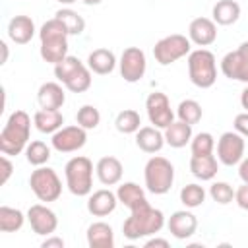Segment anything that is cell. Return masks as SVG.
<instances>
[{
	"instance_id": "obj_39",
	"label": "cell",
	"mask_w": 248,
	"mask_h": 248,
	"mask_svg": "<svg viewBox=\"0 0 248 248\" xmlns=\"http://www.w3.org/2000/svg\"><path fill=\"white\" fill-rule=\"evenodd\" d=\"M209 196H211L213 202H217L221 205H227L234 200V188L229 182H213L209 186Z\"/></svg>"
},
{
	"instance_id": "obj_44",
	"label": "cell",
	"mask_w": 248,
	"mask_h": 248,
	"mask_svg": "<svg viewBox=\"0 0 248 248\" xmlns=\"http://www.w3.org/2000/svg\"><path fill=\"white\" fill-rule=\"evenodd\" d=\"M238 176L242 182H248V157H242V161L238 163Z\"/></svg>"
},
{
	"instance_id": "obj_31",
	"label": "cell",
	"mask_w": 248,
	"mask_h": 248,
	"mask_svg": "<svg viewBox=\"0 0 248 248\" xmlns=\"http://www.w3.org/2000/svg\"><path fill=\"white\" fill-rule=\"evenodd\" d=\"M141 116L138 110L134 108H124L116 114V120H114V126L120 134H136L141 126Z\"/></svg>"
},
{
	"instance_id": "obj_26",
	"label": "cell",
	"mask_w": 248,
	"mask_h": 248,
	"mask_svg": "<svg viewBox=\"0 0 248 248\" xmlns=\"http://www.w3.org/2000/svg\"><path fill=\"white\" fill-rule=\"evenodd\" d=\"M33 124L43 134H54L56 130L62 128L64 116H62V112L58 108H41V110L35 112Z\"/></svg>"
},
{
	"instance_id": "obj_7",
	"label": "cell",
	"mask_w": 248,
	"mask_h": 248,
	"mask_svg": "<svg viewBox=\"0 0 248 248\" xmlns=\"http://www.w3.org/2000/svg\"><path fill=\"white\" fill-rule=\"evenodd\" d=\"M29 186H31V192L35 194V198L39 202H56L62 194V180L60 176L56 174L54 169L50 167H37L31 176H29Z\"/></svg>"
},
{
	"instance_id": "obj_43",
	"label": "cell",
	"mask_w": 248,
	"mask_h": 248,
	"mask_svg": "<svg viewBox=\"0 0 248 248\" xmlns=\"http://www.w3.org/2000/svg\"><path fill=\"white\" fill-rule=\"evenodd\" d=\"M41 246H43V248H64V238L48 234V236L43 240V244H41Z\"/></svg>"
},
{
	"instance_id": "obj_10",
	"label": "cell",
	"mask_w": 248,
	"mask_h": 248,
	"mask_svg": "<svg viewBox=\"0 0 248 248\" xmlns=\"http://www.w3.org/2000/svg\"><path fill=\"white\" fill-rule=\"evenodd\" d=\"M118 66H120V76L124 78V81H128V83L140 81L145 76V70H147L145 52L140 46H128L120 54Z\"/></svg>"
},
{
	"instance_id": "obj_17",
	"label": "cell",
	"mask_w": 248,
	"mask_h": 248,
	"mask_svg": "<svg viewBox=\"0 0 248 248\" xmlns=\"http://www.w3.org/2000/svg\"><path fill=\"white\" fill-rule=\"evenodd\" d=\"M116 203H118L116 192H110V190L103 188V190H97V192L89 194L87 211L93 217H107L116 209Z\"/></svg>"
},
{
	"instance_id": "obj_41",
	"label": "cell",
	"mask_w": 248,
	"mask_h": 248,
	"mask_svg": "<svg viewBox=\"0 0 248 248\" xmlns=\"http://www.w3.org/2000/svg\"><path fill=\"white\" fill-rule=\"evenodd\" d=\"M234 202L240 209L248 211V182H242V186H238L234 190Z\"/></svg>"
},
{
	"instance_id": "obj_22",
	"label": "cell",
	"mask_w": 248,
	"mask_h": 248,
	"mask_svg": "<svg viewBox=\"0 0 248 248\" xmlns=\"http://www.w3.org/2000/svg\"><path fill=\"white\" fill-rule=\"evenodd\" d=\"M136 145L143 153H157L165 145V136L159 128L155 126H141L136 132Z\"/></svg>"
},
{
	"instance_id": "obj_12",
	"label": "cell",
	"mask_w": 248,
	"mask_h": 248,
	"mask_svg": "<svg viewBox=\"0 0 248 248\" xmlns=\"http://www.w3.org/2000/svg\"><path fill=\"white\" fill-rule=\"evenodd\" d=\"M85 141H87V130L81 128L79 124H76V126H62L50 138V145L58 153H74V151L81 149L85 145Z\"/></svg>"
},
{
	"instance_id": "obj_33",
	"label": "cell",
	"mask_w": 248,
	"mask_h": 248,
	"mask_svg": "<svg viewBox=\"0 0 248 248\" xmlns=\"http://www.w3.org/2000/svg\"><path fill=\"white\" fill-rule=\"evenodd\" d=\"M85 64L79 60V58H76V56H66L62 62H58V64H54V76H56V79L64 85L66 81H70L81 68H83Z\"/></svg>"
},
{
	"instance_id": "obj_35",
	"label": "cell",
	"mask_w": 248,
	"mask_h": 248,
	"mask_svg": "<svg viewBox=\"0 0 248 248\" xmlns=\"http://www.w3.org/2000/svg\"><path fill=\"white\" fill-rule=\"evenodd\" d=\"M180 202H182L188 209L200 207V205L205 202V190H203V186H200V184H196V182L182 186V190H180Z\"/></svg>"
},
{
	"instance_id": "obj_1",
	"label": "cell",
	"mask_w": 248,
	"mask_h": 248,
	"mask_svg": "<svg viewBox=\"0 0 248 248\" xmlns=\"http://www.w3.org/2000/svg\"><path fill=\"white\" fill-rule=\"evenodd\" d=\"M165 227V215L161 209L149 205L147 200H141L130 209V217L122 223V232L128 240H140L143 236H153Z\"/></svg>"
},
{
	"instance_id": "obj_42",
	"label": "cell",
	"mask_w": 248,
	"mask_h": 248,
	"mask_svg": "<svg viewBox=\"0 0 248 248\" xmlns=\"http://www.w3.org/2000/svg\"><path fill=\"white\" fill-rule=\"evenodd\" d=\"M0 167H2L0 182H2V184H6V182H8V178H10V176H12V172H14V165H12V161L8 159V155H4V153H2V157H0Z\"/></svg>"
},
{
	"instance_id": "obj_32",
	"label": "cell",
	"mask_w": 248,
	"mask_h": 248,
	"mask_svg": "<svg viewBox=\"0 0 248 248\" xmlns=\"http://www.w3.org/2000/svg\"><path fill=\"white\" fill-rule=\"evenodd\" d=\"M25 159L33 167H43L50 159V147L41 140H33L25 147Z\"/></svg>"
},
{
	"instance_id": "obj_23",
	"label": "cell",
	"mask_w": 248,
	"mask_h": 248,
	"mask_svg": "<svg viewBox=\"0 0 248 248\" xmlns=\"http://www.w3.org/2000/svg\"><path fill=\"white\" fill-rule=\"evenodd\" d=\"M217 170H219V159L213 153L190 157V172L198 180H213Z\"/></svg>"
},
{
	"instance_id": "obj_8",
	"label": "cell",
	"mask_w": 248,
	"mask_h": 248,
	"mask_svg": "<svg viewBox=\"0 0 248 248\" xmlns=\"http://www.w3.org/2000/svg\"><path fill=\"white\" fill-rule=\"evenodd\" d=\"M192 50V41L186 35L172 33L163 39H159L153 46V56L161 66H169L184 56H188Z\"/></svg>"
},
{
	"instance_id": "obj_49",
	"label": "cell",
	"mask_w": 248,
	"mask_h": 248,
	"mask_svg": "<svg viewBox=\"0 0 248 248\" xmlns=\"http://www.w3.org/2000/svg\"><path fill=\"white\" fill-rule=\"evenodd\" d=\"M56 2H60V4H64V6H70V4H74V2H78V0H56Z\"/></svg>"
},
{
	"instance_id": "obj_3",
	"label": "cell",
	"mask_w": 248,
	"mask_h": 248,
	"mask_svg": "<svg viewBox=\"0 0 248 248\" xmlns=\"http://www.w3.org/2000/svg\"><path fill=\"white\" fill-rule=\"evenodd\" d=\"M41 39V58L48 64H58L68 56V31L64 23L56 17L45 21L39 29Z\"/></svg>"
},
{
	"instance_id": "obj_4",
	"label": "cell",
	"mask_w": 248,
	"mask_h": 248,
	"mask_svg": "<svg viewBox=\"0 0 248 248\" xmlns=\"http://www.w3.org/2000/svg\"><path fill=\"white\" fill-rule=\"evenodd\" d=\"M188 78L200 89H209L217 81L215 54L207 48H196L188 54Z\"/></svg>"
},
{
	"instance_id": "obj_48",
	"label": "cell",
	"mask_w": 248,
	"mask_h": 248,
	"mask_svg": "<svg viewBox=\"0 0 248 248\" xmlns=\"http://www.w3.org/2000/svg\"><path fill=\"white\" fill-rule=\"evenodd\" d=\"M85 6H97V4H101L103 0H81Z\"/></svg>"
},
{
	"instance_id": "obj_29",
	"label": "cell",
	"mask_w": 248,
	"mask_h": 248,
	"mask_svg": "<svg viewBox=\"0 0 248 248\" xmlns=\"http://www.w3.org/2000/svg\"><path fill=\"white\" fill-rule=\"evenodd\" d=\"M116 198L122 205H126L128 209H132L134 205H138L141 200H145V192L140 184L136 182H122L116 190Z\"/></svg>"
},
{
	"instance_id": "obj_16",
	"label": "cell",
	"mask_w": 248,
	"mask_h": 248,
	"mask_svg": "<svg viewBox=\"0 0 248 248\" xmlns=\"http://www.w3.org/2000/svg\"><path fill=\"white\" fill-rule=\"evenodd\" d=\"M167 227H169V232L178 238V240H186L190 238L196 229H198V217L192 213V211H186V209H180V211H174L169 221H167Z\"/></svg>"
},
{
	"instance_id": "obj_27",
	"label": "cell",
	"mask_w": 248,
	"mask_h": 248,
	"mask_svg": "<svg viewBox=\"0 0 248 248\" xmlns=\"http://www.w3.org/2000/svg\"><path fill=\"white\" fill-rule=\"evenodd\" d=\"M211 16L217 25H232L240 17V4L236 0H217L211 10Z\"/></svg>"
},
{
	"instance_id": "obj_2",
	"label": "cell",
	"mask_w": 248,
	"mask_h": 248,
	"mask_svg": "<svg viewBox=\"0 0 248 248\" xmlns=\"http://www.w3.org/2000/svg\"><path fill=\"white\" fill-rule=\"evenodd\" d=\"M31 136V118L25 110H14L2 132H0V151L4 155H19L25 151Z\"/></svg>"
},
{
	"instance_id": "obj_9",
	"label": "cell",
	"mask_w": 248,
	"mask_h": 248,
	"mask_svg": "<svg viewBox=\"0 0 248 248\" xmlns=\"http://www.w3.org/2000/svg\"><path fill=\"white\" fill-rule=\"evenodd\" d=\"M221 72L229 79L248 83V41L240 43L236 50H231L223 56Z\"/></svg>"
},
{
	"instance_id": "obj_47",
	"label": "cell",
	"mask_w": 248,
	"mask_h": 248,
	"mask_svg": "<svg viewBox=\"0 0 248 248\" xmlns=\"http://www.w3.org/2000/svg\"><path fill=\"white\" fill-rule=\"evenodd\" d=\"M0 48H2V60H0V64H6V60H8V45L2 41L0 43Z\"/></svg>"
},
{
	"instance_id": "obj_14",
	"label": "cell",
	"mask_w": 248,
	"mask_h": 248,
	"mask_svg": "<svg viewBox=\"0 0 248 248\" xmlns=\"http://www.w3.org/2000/svg\"><path fill=\"white\" fill-rule=\"evenodd\" d=\"M27 221L31 225V231L39 236H48L58 229V217L56 213L46 207L45 203H35L27 209Z\"/></svg>"
},
{
	"instance_id": "obj_21",
	"label": "cell",
	"mask_w": 248,
	"mask_h": 248,
	"mask_svg": "<svg viewBox=\"0 0 248 248\" xmlns=\"http://www.w3.org/2000/svg\"><path fill=\"white\" fill-rule=\"evenodd\" d=\"M87 246L89 248H112L114 231L105 221H95L87 227Z\"/></svg>"
},
{
	"instance_id": "obj_19",
	"label": "cell",
	"mask_w": 248,
	"mask_h": 248,
	"mask_svg": "<svg viewBox=\"0 0 248 248\" xmlns=\"http://www.w3.org/2000/svg\"><path fill=\"white\" fill-rule=\"evenodd\" d=\"M8 37L16 45H27L35 37V21L29 16H14L8 23Z\"/></svg>"
},
{
	"instance_id": "obj_28",
	"label": "cell",
	"mask_w": 248,
	"mask_h": 248,
	"mask_svg": "<svg viewBox=\"0 0 248 248\" xmlns=\"http://www.w3.org/2000/svg\"><path fill=\"white\" fill-rule=\"evenodd\" d=\"M27 215H23L19 209L10 205H0V231L2 232H16L23 227Z\"/></svg>"
},
{
	"instance_id": "obj_20",
	"label": "cell",
	"mask_w": 248,
	"mask_h": 248,
	"mask_svg": "<svg viewBox=\"0 0 248 248\" xmlns=\"http://www.w3.org/2000/svg\"><path fill=\"white\" fill-rule=\"evenodd\" d=\"M37 101L41 108H60L66 103L64 87L58 81H45L37 91Z\"/></svg>"
},
{
	"instance_id": "obj_24",
	"label": "cell",
	"mask_w": 248,
	"mask_h": 248,
	"mask_svg": "<svg viewBox=\"0 0 248 248\" xmlns=\"http://www.w3.org/2000/svg\"><path fill=\"white\" fill-rule=\"evenodd\" d=\"M87 68L97 76H108L116 68V56L108 48H95L87 56Z\"/></svg>"
},
{
	"instance_id": "obj_46",
	"label": "cell",
	"mask_w": 248,
	"mask_h": 248,
	"mask_svg": "<svg viewBox=\"0 0 248 248\" xmlns=\"http://www.w3.org/2000/svg\"><path fill=\"white\" fill-rule=\"evenodd\" d=\"M240 105H242V108H244V110H248V87L240 93Z\"/></svg>"
},
{
	"instance_id": "obj_13",
	"label": "cell",
	"mask_w": 248,
	"mask_h": 248,
	"mask_svg": "<svg viewBox=\"0 0 248 248\" xmlns=\"http://www.w3.org/2000/svg\"><path fill=\"white\" fill-rule=\"evenodd\" d=\"M244 136L238 132H225L217 140V159L227 167H234L244 157Z\"/></svg>"
},
{
	"instance_id": "obj_45",
	"label": "cell",
	"mask_w": 248,
	"mask_h": 248,
	"mask_svg": "<svg viewBox=\"0 0 248 248\" xmlns=\"http://www.w3.org/2000/svg\"><path fill=\"white\" fill-rule=\"evenodd\" d=\"M153 246L169 248V240H165V238H149V240L145 242V248H153Z\"/></svg>"
},
{
	"instance_id": "obj_38",
	"label": "cell",
	"mask_w": 248,
	"mask_h": 248,
	"mask_svg": "<svg viewBox=\"0 0 248 248\" xmlns=\"http://www.w3.org/2000/svg\"><path fill=\"white\" fill-rule=\"evenodd\" d=\"M91 81H93L91 70H89L87 64H85L70 81L64 83V87H66L68 91H72V93H83V91H87V89L91 87Z\"/></svg>"
},
{
	"instance_id": "obj_25",
	"label": "cell",
	"mask_w": 248,
	"mask_h": 248,
	"mask_svg": "<svg viewBox=\"0 0 248 248\" xmlns=\"http://www.w3.org/2000/svg\"><path fill=\"white\" fill-rule=\"evenodd\" d=\"M163 136H165V143L167 145H170L174 149H180L186 143H190L194 134H192V126L190 124H186L182 120H174L163 130Z\"/></svg>"
},
{
	"instance_id": "obj_11",
	"label": "cell",
	"mask_w": 248,
	"mask_h": 248,
	"mask_svg": "<svg viewBox=\"0 0 248 248\" xmlns=\"http://www.w3.org/2000/svg\"><path fill=\"white\" fill-rule=\"evenodd\" d=\"M145 110H147L149 122L159 130H165L170 122H174V112L170 108V101L163 91H153L147 95Z\"/></svg>"
},
{
	"instance_id": "obj_36",
	"label": "cell",
	"mask_w": 248,
	"mask_h": 248,
	"mask_svg": "<svg viewBox=\"0 0 248 248\" xmlns=\"http://www.w3.org/2000/svg\"><path fill=\"white\" fill-rule=\"evenodd\" d=\"M76 122L85 128V130H95L101 122V112L97 107L93 105H83L78 108V114H76Z\"/></svg>"
},
{
	"instance_id": "obj_34",
	"label": "cell",
	"mask_w": 248,
	"mask_h": 248,
	"mask_svg": "<svg viewBox=\"0 0 248 248\" xmlns=\"http://www.w3.org/2000/svg\"><path fill=\"white\" fill-rule=\"evenodd\" d=\"M202 114H203L202 105H200L198 101H194V99H184V101H180V105H178V108H176L178 120H182V122H186V124H190V126L198 124V122L202 120Z\"/></svg>"
},
{
	"instance_id": "obj_15",
	"label": "cell",
	"mask_w": 248,
	"mask_h": 248,
	"mask_svg": "<svg viewBox=\"0 0 248 248\" xmlns=\"http://www.w3.org/2000/svg\"><path fill=\"white\" fill-rule=\"evenodd\" d=\"M188 39L200 48L209 46L217 39V23L209 17H196L188 25Z\"/></svg>"
},
{
	"instance_id": "obj_40",
	"label": "cell",
	"mask_w": 248,
	"mask_h": 248,
	"mask_svg": "<svg viewBox=\"0 0 248 248\" xmlns=\"http://www.w3.org/2000/svg\"><path fill=\"white\" fill-rule=\"evenodd\" d=\"M232 128H234V132H238L240 136L248 138V110H244V112H240V114L234 116Z\"/></svg>"
},
{
	"instance_id": "obj_6",
	"label": "cell",
	"mask_w": 248,
	"mask_h": 248,
	"mask_svg": "<svg viewBox=\"0 0 248 248\" xmlns=\"http://www.w3.org/2000/svg\"><path fill=\"white\" fill-rule=\"evenodd\" d=\"M143 180H145V188L155 194V196H163L172 188L174 182V167L169 159L155 155L151 157L145 167H143Z\"/></svg>"
},
{
	"instance_id": "obj_30",
	"label": "cell",
	"mask_w": 248,
	"mask_h": 248,
	"mask_svg": "<svg viewBox=\"0 0 248 248\" xmlns=\"http://www.w3.org/2000/svg\"><path fill=\"white\" fill-rule=\"evenodd\" d=\"M54 17L64 23L68 35H81L85 31V19L78 12H74L72 8H60L54 14Z\"/></svg>"
},
{
	"instance_id": "obj_37",
	"label": "cell",
	"mask_w": 248,
	"mask_h": 248,
	"mask_svg": "<svg viewBox=\"0 0 248 248\" xmlns=\"http://www.w3.org/2000/svg\"><path fill=\"white\" fill-rule=\"evenodd\" d=\"M215 149V138L209 132H200L192 136L190 140V151L192 155H209Z\"/></svg>"
},
{
	"instance_id": "obj_5",
	"label": "cell",
	"mask_w": 248,
	"mask_h": 248,
	"mask_svg": "<svg viewBox=\"0 0 248 248\" xmlns=\"http://www.w3.org/2000/svg\"><path fill=\"white\" fill-rule=\"evenodd\" d=\"M64 176L68 190L78 196H89L93 190V163L85 155H76L64 165Z\"/></svg>"
},
{
	"instance_id": "obj_18",
	"label": "cell",
	"mask_w": 248,
	"mask_h": 248,
	"mask_svg": "<svg viewBox=\"0 0 248 248\" xmlns=\"http://www.w3.org/2000/svg\"><path fill=\"white\" fill-rule=\"evenodd\" d=\"M122 172H124L122 163H120L116 157H112V155L101 157V159L97 161V165H95V174H97L99 182L105 184V186H114V184H118V182L122 180Z\"/></svg>"
}]
</instances>
